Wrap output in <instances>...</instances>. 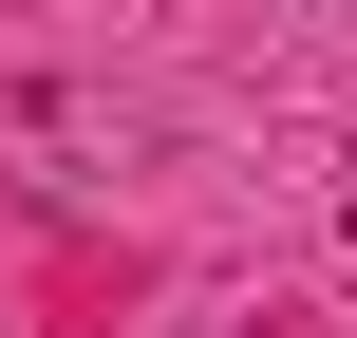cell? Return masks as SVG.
Instances as JSON below:
<instances>
[{
	"mask_svg": "<svg viewBox=\"0 0 357 338\" xmlns=\"http://www.w3.org/2000/svg\"><path fill=\"white\" fill-rule=\"evenodd\" d=\"M339 226H357V188H339Z\"/></svg>",
	"mask_w": 357,
	"mask_h": 338,
	"instance_id": "cell-1",
	"label": "cell"
}]
</instances>
